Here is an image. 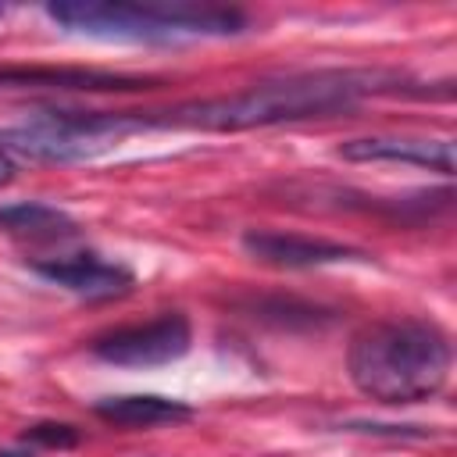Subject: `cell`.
<instances>
[{
  "mask_svg": "<svg viewBox=\"0 0 457 457\" xmlns=\"http://www.w3.org/2000/svg\"><path fill=\"white\" fill-rule=\"evenodd\" d=\"M46 14L79 36L96 39H143L164 43L175 39V29L161 4H111V0H57L46 4Z\"/></svg>",
  "mask_w": 457,
  "mask_h": 457,
  "instance_id": "cell-4",
  "label": "cell"
},
{
  "mask_svg": "<svg viewBox=\"0 0 457 457\" xmlns=\"http://www.w3.org/2000/svg\"><path fill=\"white\" fill-rule=\"evenodd\" d=\"M371 93H407L396 75L386 71H303L275 82L250 86L232 96L189 100L168 111H136L143 129H207L243 132L311 118H336L353 111Z\"/></svg>",
  "mask_w": 457,
  "mask_h": 457,
  "instance_id": "cell-1",
  "label": "cell"
},
{
  "mask_svg": "<svg viewBox=\"0 0 457 457\" xmlns=\"http://www.w3.org/2000/svg\"><path fill=\"white\" fill-rule=\"evenodd\" d=\"M453 364L450 336L425 318L378 321L353 336L346 368L353 386L378 403H418L436 396Z\"/></svg>",
  "mask_w": 457,
  "mask_h": 457,
  "instance_id": "cell-2",
  "label": "cell"
},
{
  "mask_svg": "<svg viewBox=\"0 0 457 457\" xmlns=\"http://www.w3.org/2000/svg\"><path fill=\"white\" fill-rule=\"evenodd\" d=\"M0 232L18 236V239H71L79 232V225L61 207H50L39 200H21V204L0 207Z\"/></svg>",
  "mask_w": 457,
  "mask_h": 457,
  "instance_id": "cell-11",
  "label": "cell"
},
{
  "mask_svg": "<svg viewBox=\"0 0 457 457\" xmlns=\"http://www.w3.org/2000/svg\"><path fill=\"white\" fill-rule=\"evenodd\" d=\"M32 271L43 275L54 286H64L75 296L86 300H111L125 296L136 286V275L118 261H100L96 253L79 257H57V261H32Z\"/></svg>",
  "mask_w": 457,
  "mask_h": 457,
  "instance_id": "cell-7",
  "label": "cell"
},
{
  "mask_svg": "<svg viewBox=\"0 0 457 457\" xmlns=\"http://www.w3.org/2000/svg\"><path fill=\"white\" fill-rule=\"evenodd\" d=\"M14 179V161H11V154L0 146V186H7Z\"/></svg>",
  "mask_w": 457,
  "mask_h": 457,
  "instance_id": "cell-13",
  "label": "cell"
},
{
  "mask_svg": "<svg viewBox=\"0 0 457 457\" xmlns=\"http://www.w3.org/2000/svg\"><path fill=\"white\" fill-rule=\"evenodd\" d=\"M193 343V328L189 318L179 311H168L154 321L143 325H125V328H111L104 336H96L89 343L93 357L107 361V364H121V368H157V364H171L179 357L189 353Z\"/></svg>",
  "mask_w": 457,
  "mask_h": 457,
  "instance_id": "cell-5",
  "label": "cell"
},
{
  "mask_svg": "<svg viewBox=\"0 0 457 457\" xmlns=\"http://www.w3.org/2000/svg\"><path fill=\"white\" fill-rule=\"evenodd\" d=\"M93 414L118 428H154V425H175V421L193 418V407L182 400L157 396V393H125V396L96 400Z\"/></svg>",
  "mask_w": 457,
  "mask_h": 457,
  "instance_id": "cell-10",
  "label": "cell"
},
{
  "mask_svg": "<svg viewBox=\"0 0 457 457\" xmlns=\"http://www.w3.org/2000/svg\"><path fill=\"white\" fill-rule=\"evenodd\" d=\"M243 246L246 253L275 268H321L339 261H368V253L357 246L321 239V236H300V232H271V228L243 232Z\"/></svg>",
  "mask_w": 457,
  "mask_h": 457,
  "instance_id": "cell-6",
  "label": "cell"
},
{
  "mask_svg": "<svg viewBox=\"0 0 457 457\" xmlns=\"http://www.w3.org/2000/svg\"><path fill=\"white\" fill-rule=\"evenodd\" d=\"M0 18H4V7H0Z\"/></svg>",
  "mask_w": 457,
  "mask_h": 457,
  "instance_id": "cell-15",
  "label": "cell"
},
{
  "mask_svg": "<svg viewBox=\"0 0 457 457\" xmlns=\"http://www.w3.org/2000/svg\"><path fill=\"white\" fill-rule=\"evenodd\" d=\"M343 161H400L439 175H453V139L428 136H361L339 146Z\"/></svg>",
  "mask_w": 457,
  "mask_h": 457,
  "instance_id": "cell-8",
  "label": "cell"
},
{
  "mask_svg": "<svg viewBox=\"0 0 457 457\" xmlns=\"http://www.w3.org/2000/svg\"><path fill=\"white\" fill-rule=\"evenodd\" d=\"M0 86H46V89H86V93H132L154 89V79L114 75L96 68H0Z\"/></svg>",
  "mask_w": 457,
  "mask_h": 457,
  "instance_id": "cell-9",
  "label": "cell"
},
{
  "mask_svg": "<svg viewBox=\"0 0 457 457\" xmlns=\"http://www.w3.org/2000/svg\"><path fill=\"white\" fill-rule=\"evenodd\" d=\"M79 428L68 425V421H36L25 428V443H39V446H50V450H71L79 446Z\"/></svg>",
  "mask_w": 457,
  "mask_h": 457,
  "instance_id": "cell-12",
  "label": "cell"
},
{
  "mask_svg": "<svg viewBox=\"0 0 457 457\" xmlns=\"http://www.w3.org/2000/svg\"><path fill=\"white\" fill-rule=\"evenodd\" d=\"M0 457H32V450H0Z\"/></svg>",
  "mask_w": 457,
  "mask_h": 457,
  "instance_id": "cell-14",
  "label": "cell"
},
{
  "mask_svg": "<svg viewBox=\"0 0 457 457\" xmlns=\"http://www.w3.org/2000/svg\"><path fill=\"white\" fill-rule=\"evenodd\" d=\"M136 111H36L25 121L0 132L7 154L39 161V164H71L104 154L129 132H139Z\"/></svg>",
  "mask_w": 457,
  "mask_h": 457,
  "instance_id": "cell-3",
  "label": "cell"
}]
</instances>
